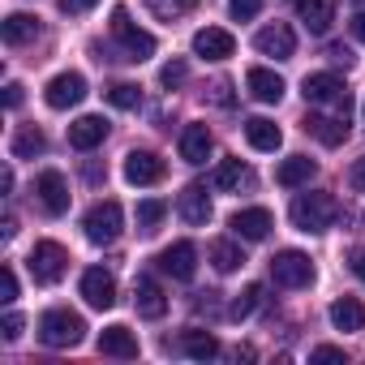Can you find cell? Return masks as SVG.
Returning <instances> with one entry per match:
<instances>
[{"label":"cell","instance_id":"cell-16","mask_svg":"<svg viewBox=\"0 0 365 365\" xmlns=\"http://www.w3.org/2000/svg\"><path fill=\"white\" fill-rule=\"evenodd\" d=\"M241 241H267L271 237V228H275V220H271V211L267 207H245V211H237L232 215V224H228Z\"/></svg>","mask_w":365,"mask_h":365},{"label":"cell","instance_id":"cell-18","mask_svg":"<svg viewBox=\"0 0 365 365\" xmlns=\"http://www.w3.org/2000/svg\"><path fill=\"white\" fill-rule=\"evenodd\" d=\"M103 138H108V120L103 116H78L69 125V146L73 150H95Z\"/></svg>","mask_w":365,"mask_h":365},{"label":"cell","instance_id":"cell-32","mask_svg":"<svg viewBox=\"0 0 365 365\" xmlns=\"http://www.w3.org/2000/svg\"><path fill=\"white\" fill-rule=\"evenodd\" d=\"M258 305H262V284H245V288L237 292V301L228 305V314H232V318L241 322V318H250V314H254Z\"/></svg>","mask_w":365,"mask_h":365},{"label":"cell","instance_id":"cell-38","mask_svg":"<svg viewBox=\"0 0 365 365\" xmlns=\"http://www.w3.org/2000/svg\"><path fill=\"white\" fill-rule=\"evenodd\" d=\"M258 9H262V0H228V14H232L237 22H250V18H258Z\"/></svg>","mask_w":365,"mask_h":365},{"label":"cell","instance_id":"cell-23","mask_svg":"<svg viewBox=\"0 0 365 365\" xmlns=\"http://www.w3.org/2000/svg\"><path fill=\"white\" fill-rule=\"evenodd\" d=\"M185 356H194V361H211V356H220V339L211 335V331H198V327H190V331H180V344H176Z\"/></svg>","mask_w":365,"mask_h":365},{"label":"cell","instance_id":"cell-20","mask_svg":"<svg viewBox=\"0 0 365 365\" xmlns=\"http://www.w3.org/2000/svg\"><path fill=\"white\" fill-rule=\"evenodd\" d=\"M211 155V129L207 125H185L180 129V159L185 163H207Z\"/></svg>","mask_w":365,"mask_h":365},{"label":"cell","instance_id":"cell-28","mask_svg":"<svg viewBox=\"0 0 365 365\" xmlns=\"http://www.w3.org/2000/svg\"><path fill=\"white\" fill-rule=\"evenodd\" d=\"M331 327H335V331H361V327H365V305H361L356 297H339V301L331 305Z\"/></svg>","mask_w":365,"mask_h":365},{"label":"cell","instance_id":"cell-48","mask_svg":"<svg viewBox=\"0 0 365 365\" xmlns=\"http://www.w3.org/2000/svg\"><path fill=\"white\" fill-rule=\"evenodd\" d=\"M361 116H365V103H361Z\"/></svg>","mask_w":365,"mask_h":365},{"label":"cell","instance_id":"cell-31","mask_svg":"<svg viewBox=\"0 0 365 365\" xmlns=\"http://www.w3.org/2000/svg\"><path fill=\"white\" fill-rule=\"evenodd\" d=\"M241 262H245L241 245H232V241H215V245H211V267H215L220 275H232Z\"/></svg>","mask_w":365,"mask_h":365},{"label":"cell","instance_id":"cell-14","mask_svg":"<svg viewBox=\"0 0 365 365\" xmlns=\"http://www.w3.org/2000/svg\"><path fill=\"white\" fill-rule=\"evenodd\" d=\"M125 180L129 185H155V180H163V159L155 150H129L125 155Z\"/></svg>","mask_w":365,"mask_h":365},{"label":"cell","instance_id":"cell-30","mask_svg":"<svg viewBox=\"0 0 365 365\" xmlns=\"http://www.w3.org/2000/svg\"><path fill=\"white\" fill-rule=\"evenodd\" d=\"M250 180V168L241 163V159H224L220 168H215V176H211V185L215 190H241Z\"/></svg>","mask_w":365,"mask_h":365},{"label":"cell","instance_id":"cell-35","mask_svg":"<svg viewBox=\"0 0 365 365\" xmlns=\"http://www.w3.org/2000/svg\"><path fill=\"white\" fill-rule=\"evenodd\" d=\"M146 5H150L155 18H180V14H190L198 0H146Z\"/></svg>","mask_w":365,"mask_h":365},{"label":"cell","instance_id":"cell-10","mask_svg":"<svg viewBox=\"0 0 365 365\" xmlns=\"http://www.w3.org/2000/svg\"><path fill=\"white\" fill-rule=\"evenodd\" d=\"M35 194H39V207H43L48 215H65V211H69V185H65V176H61L56 168L39 172Z\"/></svg>","mask_w":365,"mask_h":365},{"label":"cell","instance_id":"cell-40","mask_svg":"<svg viewBox=\"0 0 365 365\" xmlns=\"http://www.w3.org/2000/svg\"><path fill=\"white\" fill-rule=\"evenodd\" d=\"M22 327H26V318H22V314H9L5 322H0V331H5V339H9V344H18V339H22Z\"/></svg>","mask_w":365,"mask_h":365},{"label":"cell","instance_id":"cell-33","mask_svg":"<svg viewBox=\"0 0 365 365\" xmlns=\"http://www.w3.org/2000/svg\"><path fill=\"white\" fill-rule=\"evenodd\" d=\"M163 215H168V202H159V198L138 202V232H155L163 224Z\"/></svg>","mask_w":365,"mask_h":365},{"label":"cell","instance_id":"cell-27","mask_svg":"<svg viewBox=\"0 0 365 365\" xmlns=\"http://www.w3.org/2000/svg\"><path fill=\"white\" fill-rule=\"evenodd\" d=\"M0 35H5L9 48H22V43H31V39L39 35V18H31V14H9L5 22H0Z\"/></svg>","mask_w":365,"mask_h":365},{"label":"cell","instance_id":"cell-26","mask_svg":"<svg viewBox=\"0 0 365 365\" xmlns=\"http://www.w3.org/2000/svg\"><path fill=\"white\" fill-rule=\"evenodd\" d=\"M245 138H250L254 150H279V142H284L279 125L267 120V116H250V120H245Z\"/></svg>","mask_w":365,"mask_h":365},{"label":"cell","instance_id":"cell-4","mask_svg":"<svg viewBox=\"0 0 365 365\" xmlns=\"http://www.w3.org/2000/svg\"><path fill=\"white\" fill-rule=\"evenodd\" d=\"M82 335H86V322H82V314H73V309H48V314L39 318V339H43L48 348H78Z\"/></svg>","mask_w":365,"mask_h":365},{"label":"cell","instance_id":"cell-44","mask_svg":"<svg viewBox=\"0 0 365 365\" xmlns=\"http://www.w3.org/2000/svg\"><path fill=\"white\" fill-rule=\"evenodd\" d=\"M5 108H9V112H18V108H22V86H18V82H9V86H5Z\"/></svg>","mask_w":365,"mask_h":365},{"label":"cell","instance_id":"cell-2","mask_svg":"<svg viewBox=\"0 0 365 365\" xmlns=\"http://www.w3.org/2000/svg\"><path fill=\"white\" fill-rule=\"evenodd\" d=\"M301 95H305V103H314V108H331V112H339V116L352 112V99H348V86H344L339 73H309V78L301 82Z\"/></svg>","mask_w":365,"mask_h":365},{"label":"cell","instance_id":"cell-15","mask_svg":"<svg viewBox=\"0 0 365 365\" xmlns=\"http://www.w3.org/2000/svg\"><path fill=\"white\" fill-rule=\"evenodd\" d=\"M232 52H237V39L224 26H202L194 35V56H202V61H228Z\"/></svg>","mask_w":365,"mask_h":365},{"label":"cell","instance_id":"cell-21","mask_svg":"<svg viewBox=\"0 0 365 365\" xmlns=\"http://www.w3.org/2000/svg\"><path fill=\"white\" fill-rule=\"evenodd\" d=\"M305 133H314L322 146H339V142L348 138V116H339V112H331V116H309V120H305Z\"/></svg>","mask_w":365,"mask_h":365},{"label":"cell","instance_id":"cell-25","mask_svg":"<svg viewBox=\"0 0 365 365\" xmlns=\"http://www.w3.org/2000/svg\"><path fill=\"white\" fill-rule=\"evenodd\" d=\"M314 168H318V163H314L309 155H288V159L275 168V180H279L284 190H297V185H305V180L314 176Z\"/></svg>","mask_w":365,"mask_h":365},{"label":"cell","instance_id":"cell-47","mask_svg":"<svg viewBox=\"0 0 365 365\" xmlns=\"http://www.w3.org/2000/svg\"><path fill=\"white\" fill-rule=\"evenodd\" d=\"M352 39H361V43H365V9L352 18Z\"/></svg>","mask_w":365,"mask_h":365},{"label":"cell","instance_id":"cell-8","mask_svg":"<svg viewBox=\"0 0 365 365\" xmlns=\"http://www.w3.org/2000/svg\"><path fill=\"white\" fill-rule=\"evenodd\" d=\"M86 99V78L82 73H56L48 86H43V103L52 108V112H65V108H73V103H82Z\"/></svg>","mask_w":365,"mask_h":365},{"label":"cell","instance_id":"cell-39","mask_svg":"<svg viewBox=\"0 0 365 365\" xmlns=\"http://www.w3.org/2000/svg\"><path fill=\"white\" fill-rule=\"evenodd\" d=\"M0 301H18V275H14V267H5L0 271Z\"/></svg>","mask_w":365,"mask_h":365},{"label":"cell","instance_id":"cell-12","mask_svg":"<svg viewBox=\"0 0 365 365\" xmlns=\"http://www.w3.org/2000/svg\"><path fill=\"white\" fill-rule=\"evenodd\" d=\"M82 297L91 309H112L116 305V279L103 267H91V271H82Z\"/></svg>","mask_w":365,"mask_h":365},{"label":"cell","instance_id":"cell-6","mask_svg":"<svg viewBox=\"0 0 365 365\" xmlns=\"http://www.w3.org/2000/svg\"><path fill=\"white\" fill-rule=\"evenodd\" d=\"M120 224H125V215H120V202H95L91 211H86V220H82V228H86V241L91 245H112L116 237H120Z\"/></svg>","mask_w":365,"mask_h":365},{"label":"cell","instance_id":"cell-37","mask_svg":"<svg viewBox=\"0 0 365 365\" xmlns=\"http://www.w3.org/2000/svg\"><path fill=\"white\" fill-rule=\"evenodd\" d=\"M207 99L220 103V108H232V103H237V99H232V82H228V78H215V82L207 86Z\"/></svg>","mask_w":365,"mask_h":365},{"label":"cell","instance_id":"cell-11","mask_svg":"<svg viewBox=\"0 0 365 365\" xmlns=\"http://www.w3.org/2000/svg\"><path fill=\"white\" fill-rule=\"evenodd\" d=\"M254 48H258L262 56H271V61H288V56L297 52V35H292V26L275 22V26H262V31L254 35Z\"/></svg>","mask_w":365,"mask_h":365},{"label":"cell","instance_id":"cell-3","mask_svg":"<svg viewBox=\"0 0 365 365\" xmlns=\"http://www.w3.org/2000/svg\"><path fill=\"white\" fill-rule=\"evenodd\" d=\"M112 35H116V43H120V61H146V56H155V35L150 31H142L138 22H129V9H112Z\"/></svg>","mask_w":365,"mask_h":365},{"label":"cell","instance_id":"cell-36","mask_svg":"<svg viewBox=\"0 0 365 365\" xmlns=\"http://www.w3.org/2000/svg\"><path fill=\"white\" fill-rule=\"evenodd\" d=\"M185 78H190V65H185V61H168V65L159 69V86H168V91H176Z\"/></svg>","mask_w":365,"mask_h":365},{"label":"cell","instance_id":"cell-1","mask_svg":"<svg viewBox=\"0 0 365 365\" xmlns=\"http://www.w3.org/2000/svg\"><path fill=\"white\" fill-rule=\"evenodd\" d=\"M288 215H292V224L301 232H327L335 224V215H339V202L331 194H297Z\"/></svg>","mask_w":365,"mask_h":365},{"label":"cell","instance_id":"cell-22","mask_svg":"<svg viewBox=\"0 0 365 365\" xmlns=\"http://www.w3.org/2000/svg\"><path fill=\"white\" fill-rule=\"evenodd\" d=\"M99 352L103 356H120V361H133L138 356V335L129 327H108L99 335Z\"/></svg>","mask_w":365,"mask_h":365},{"label":"cell","instance_id":"cell-34","mask_svg":"<svg viewBox=\"0 0 365 365\" xmlns=\"http://www.w3.org/2000/svg\"><path fill=\"white\" fill-rule=\"evenodd\" d=\"M108 103L120 108V112H133V108L142 103V91H138L133 82H116V86H108Z\"/></svg>","mask_w":365,"mask_h":365},{"label":"cell","instance_id":"cell-17","mask_svg":"<svg viewBox=\"0 0 365 365\" xmlns=\"http://www.w3.org/2000/svg\"><path fill=\"white\" fill-rule=\"evenodd\" d=\"M176 211H180V220H185L190 228H202V224L211 220V198H207V185H185V194H180Z\"/></svg>","mask_w":365,"mask_h":365},{"label":"cell","instance_id":"cell-7","mask_svg":"<svg viewBox=\"0 0 365 365\" xmlns=\"http://www.w3.org/2000/svg\"><path fill=\"white\" fill-rule=\"evenodd\" d=\"M271 279L279 288H309L314 284V262L301 250H279L271 258Z\"/></svg>","mask_w":365,"mask_h":365},{"label":"cell","instance_id":"cell-19","mask_svg":"<svg viewBox=\"0 0 365 365\" xmlns=\"http://www.w3.org/2000/svg\"><path fill=\"white\" fill-rule=\"evenodd\" d=\"M245 86H250V95H254L258 103H279V99H284V78L271 73V69H262V65L245 73Z\"/></svg>","mask_w":365,"mask_h":365},{"label":"cell","instance_id":"cell-24","mask_svg":"<svg viewBox=\"0 0 365 365\" xmlns=\"http://www.w3.org/2000/svg\"><path fill=\"white\" fill-rule=\"evenodd\" d=\"M297 9H301V22L314 35H327L331 22H335V0H297Z\"/></svg>","mask_w":365,"mask_h":365},{"label":"cell","instance_id":"cell-5","mask_svg":"<svg viewBox=\"0 0 365 365\" xmlns=\"http://www.w3.org/2000/svg\"><path fill=\"white\" fill-rule=\"evenodd\" d=\"M26 267H31L35 284H56V279H65V271H69V250L56 245V241H35Z\"/></svg>","mask_w":365,"mask_h":365},{"label":"cell","instance_id":"cell-9","mask_svg":"<svg viewBox=\"0 0 365 365\" xmlns=\"http://www.w3.org/2000/svg\"><path fill=\"white\" fill-rule=\"evenodd\" d=\"M155 262H159V271L172 275V279H194V271H198V245H194V241H176V245H168Z\"/></svg>","mask_w":365,"mask_h":365},{"label":"cell","instance_id":"cell-41","mask_svg":"<svg viewBox=\"0 0 365 365\" xmlns=\"http://www.w3.org/2000/svg\"><path fill=\"white\" fill-rule=\"evenodd\" d=\"M327 56H331V65H344V69L356 61V56H352V48H344V43H331V48H327Z\"/></svg>","mask_w":365,"mask_h":365},{"label":"cell","instance_id":"cell-13","mask_svg":"<svg viewBox=\"0 0 365 365\" xmlns=\"http://www.w3.org/2000/svg\"><path fill=\"white\" fill-rule=\"evenodd\" d=\"M133 309H138L142 318H150V322L168 314V297H163V288H159L155 275H138V279H133Z\"/></svg>","mask_w":365,"mask_h":365},{"label":"cell","instance_id":"cell-42","mask_svg":"<svg viewBox=\"0 0 365 365\" xmlns=\"http://www.w3.org/2000/svg\"><path fill=\"white\" fill-rule=\"evenodd\" d=\"M348 267H352V275L365 284V245H356V250L348 254Z\"/></svg>","mask_w":365,"mask_h":365},{"label":"cell","instance_id":"cell-43","mask_svg":"<svg viewBox=\"0 0 365 365\" xmlns=\"http://www.w3.org/2000/svg\"><path fill=\"white\" fill-rule=\"evenodd\" d=\"M61 5V14H86L91 5H99V0H56Z\"/></svg>","mask_w":365,"mask_h":365},{"label":"cell","instance_id":"cell-29","mask_svg":"<svg viewBox=\"0 0 365 365\" xmlns=\"http://www.w3.org/2000/svg\"><path fill=\"white\" fill-rule=\"evenodd\" d=\"M48 150V138H43V129H35V125H22L18 133H14V159H35V155H43Z\"/></svg>","mask_w":365,"mask_h":365},{"label":"cell","instance_id":"cell-45","mask_svg":"<svg viewBox=\"0 0 365 365\" xmlns=\"http://www.w3.org/2000/svg\"><path fill=\"white\" fill-rule=\"evenodd\" d=\"M309 356H314V361H344V348H331V344H322V348H314Z\"/></svg>","mask_w":365,"mask_h":365},{"label":"cell","instance_id":"cell-46","mask_svg":"<svg viewBox=\"0 0 365 365\" xmlns=\"http://www.w3.org/2000/svg\"><path fill=\"white\" fill-rule=\"evenodd\" d=\"M348 180H352V190H365V155L352 163V172H348Z\"/></svg>","mask_w":365,"mask_h":365}]
</instances>
